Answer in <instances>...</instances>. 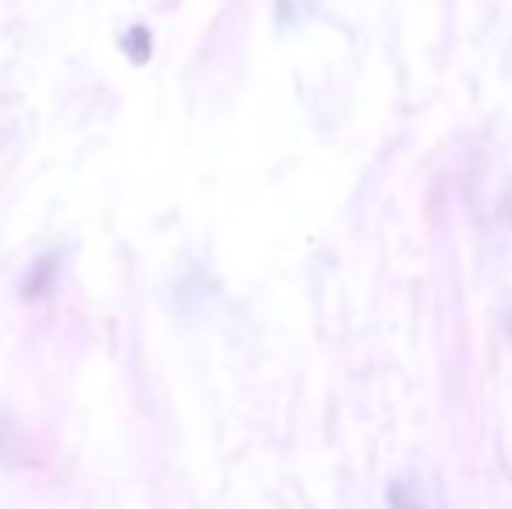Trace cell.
I'll use <instances>...</instances> for the list:
<instances>
[{
    "label": "cell",
    "mask_w": 512,
    "mask_h": 509,
    "mask_svg": "<svg viewBox=\"0 0 512 509\" xmlns=\"http://www.w3.org/2000/svg\"><path fill=\"white\" fill-rule=\"evenodd\" d=\"M126 53L133 56V63H147L150 60V32L143 25L129 28V35H126Z\"/></svg>",
    "instance_id": "7a4b0ae2"
},
{
    "label": "cell",
    "mask_w": 512,
    "mask_h": 509,
    "mask_svg": "<svg viewBox=\"0 0 512 509\" xmlns=\"http://www.w3.org/2000/svg\"><path fill=\"white\" fill-rule=\"evenodd\" d=\"M56 276H60V255L46 252V255L39 258V262L32 265V269H28L25 283H21V300H28V304L42 300L56 286Z\"/></svg>",
    "instance_id": "6da1fadb"
}]
</instances>
